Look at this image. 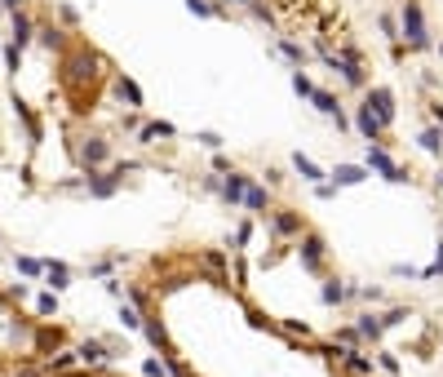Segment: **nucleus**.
<instances>
[{
    "mask_svg": "<svg viewBox=\"0 0 443 377\" xmlns=\"http://www.w3.org/2000/svg\"><path fill=\"white\" fill-rule=\"evenodd\" d=\"M58 80H63L67 98L76 102V111L85 116L89 111L85 102H93V89H98V80H102V54L93 49V45L76 40L63 58H58Z\"/></svg>",
    "mask_w": 443,
    "mask_h": 377,
    "instance_id": "1",
    "label": "nucleus"
},
{
    "mask_svg": "<svg viewBox=\"0 0 443 377\" xmlns=\"http://www.w3.org/2000/svg\"><path fill=\"white\" fill-rule=\"evenodd\" d=\"M315 54L328 63V71H337L346 89H359V93L368 89V67H364V54H359L355 45H341V49H332L324 36H319V40H315Z\"/></svg>",
    "mask_w": 443,
    "mask_h": 377,
    "instance_id": "2",
    "label": "nucleus"
},
{
    "mask_svg": "<svg viewBox=\"0 0 443 377\" xmlns=\"http://www.w3.org/2000/svg\"><path fill=\"white\" fill-rule=\"evenodd\" d=\"M399 40L408 45V49H430L435 45V36H430V22H426V9L421 0H399Z\"/></svg>",
    "mask_w": 443,
    "mask_h": 377,
    "instance_id": "3",
    "label": "nucleus"
},
{
    "mask_svg": "<svg viewBox=\"0 0 443 377\" xmlns=\"http://www.w3.org/2000/svg\"><path fill=\"white\" fill-rule=\"evenodd\" d=\"M261 222H266V231L275 240H280V245H289V240H302V231H310L306 226V217L297 213V209H271L266 217H261Z\"/></svg>",
    "mask_w": 443,
    "mask_h": 377,
    "instance_id": "4",
    "label": "nucleus"
},
{
    "mask_svg": "<svg viewBox=\"0 0 443 377\" xmlns=\"http://www.w3.org/2000/svg\"><path fill=\"white\" fill-rule=\"evenodd\" d=\"M364 164L373 169L377 178H386V182H408V169H403L394 155L381 147V142H368V151H364Z\"/></svg>",
    "mask_w": 443,
    "mask_h": 377,
    "instance_id": "5",
    "label": "nucleus"
},
{
    "mask_svg": "<svg viewBox=\"0 0 443 377\" xmlns=\"http://www.w3.org/2000/svg\"><path fill=\"white\" fill-rule=\"evenodd\" d=\"M364 107H373V116L386 129L399 120V98H394V89H386V84H368V89H364Z\"/></svg>",
    "mask_w": 443,
    "mask_h": 377,
    "instance_id": "6",
    "label": "nucleus"
},
{
    "mask_svg": "<svg viewBox=\"0 0 443 377\" xmlns=\"http://www.w3.org/2000/svg\"><path fill=\"white\" fill-rule=\"evenodd\" d=\"M297 258L310 275H324V258H328V245L319 231H302V240H297Z\"/></svg>",
    "mask_w": 443,
    "mask_h": 377,
    "instance_id": "7",
    "label": "nucleus"
},
{
    "mask_svg": "<svg viewBox=\"0 0 443 377\" xmlns=\"http://www.w3.org/2000/svg\"><path fill=\"white\" fill-rule=\"evenodd\" d=\"M76 160L85 164V174L106 169V164H111V142L98 138V133H93V138H80V142H76Z\"/></svg>",
    "mask_w": 443,
    "mask_h": 377,
    "instance_id": "8",
    "label": "nucleus"
},
{
    "mask_svg": "<svg viewBox=\"0 0 443 377\" xmlns=\"http://www.w3.org/2000/svg\"><path fill=\"white\" fill-rule=\"evenodd\" d=\"M195 262H200V275H204L209 284H218V288L231 284V258H226L222 249H204Z\"/></svg>",
    "mask_w": 443,
    "mask_h": 377,
    "instance_id": "9",
    "label": "nucleus"
},
{
    "mask_svg": "<svg viewBox=\"0 0 443 377\" xmlns=\"http://www.w3.org/2000/svg\"><path fill=\"white\" fill-rule=\"evenodd\" d=\"M120 182H124V178H120L115 169H93V174H85V191L93 200H111L120 191Z\"/></svg>",
    "mask_w": 443,
    "mask_h": 377,
    "instance_id": "10",
    "label": "nucleus"
},
{
    "mask_svg": "<svg viewBox=\"0 0 443 377\" xmlns=\"http://www.w3.org/2000/svg\"><path fill=\"white\" fill-rule=\"evenodd\" d=\"M351 125H355V133H359L364 142H381V147H386V125H381V120L373 116V107H364V102H359Z\"/></svg>",
    "mask_w": 443,
    "mask_h": 377,
    "instance_id": "11",
    "label": "nucleus"
},
{
    "mask_svg": "<svg viewBox=\"0 0 443 377\" xmlns=\"http://www.w3.org/2000/svg\"><path fill=\"white\" fill-rule=\"evenodd\" d=\"M337 369H341L346 377H373V373H377V360H373V355H364L359 346H346V351H341V360H337Z\"/></svg>",
    "mask_w": 443,
    "mask_h": 377,
    "instance_id": "12",
    "label": "nucleus"
},
{
    "mask_svg": "<svg viewBox=\"0 0 443 377\" xmlns=\"http://www.w3.org/2000/svg\"><path fill=\"white\" fill-rule=\"evenodd\" d=\"M239 209H248V213H261V217H266V213L275 209V191L266 187V182H248V187H244V204H239Z\"/></svg>",
    "mask_w": 443,
    "mask_h": 377,
    "instance_id": "13",
    "label": "nucleus"
},
{
    "mask_svg": "<svg viewBox=\"0 0 443 377\" xmlns=\"http://www.w3.org/2000/svg\"><path fill=\"white\" fill-rule=\"evenodd\" d=\"M76 355H80V364H85V369H106V364H111V346L106 342H98V337H85V342L76 346Z\"/></svg>",
    "mask_w": 443,
    "mask_h": 377,
    "instance_id": "14",
    "label": "nucleus"
},
{
    "mask_svg": "<svg viewBox=\"0 0 443 377\" xmlns=\"http://www.w3.org/2000/svg\"><path fill=\"white\" fill-rule=\"evenodd\" d=\"M9 40L22 45V49L35 40V18L27 14V9H9Z\"/></svg>",
    "mask_w": 443,
    "mask_h": 377,
    "instance_id": "15",
    "label": "nucleus"
},
{
    "mask_svg": "<svg viewBox=\"0 0 443 377\" xmlns=\"http://www.w3.org/2000/svg\"><path fill=\"white\" fill-rule=\"evenodd\" d=\"M248 174H239V169H231V174L222 178V204L226 209H239V204H244V187H248Z\"/></svg>",
    "mask_w": 443,
    "mask_h": 377,
    "instance_id": "16",
    "label": "nucleus"
},
{
    "mask_svg": "<svg viewBox=\"0 0 443 377\" xmlns=\"http://www.w3.org/2000/svg\"><path fill=\"white\" fill-rule=\"evenodd\" d=\"M111 93L129 107V111H138V107L147 102V98H142V89H138V80H129L124 71H115V76H111Z\"/></svg>",
    "mask_w": 443,
    "mask_h": 377,
    "instance_id": "17",
    "label": "nucleus"
},
{
    "mask_svg": "<svg viewBox=\"0 0 443 377\" xmlns=\"http://www.w3.org/2000/svg\"><path fill=\"white\" fill-rule=\"evenodd\" d=\"M63 342H67V333L58 324H40V328H35V337H31L35 355H54V351H63Z\"/></svg>",
    "mask_w": 443,
    "mask_h": 377,
    "instance_id": "18",
    "label": "nucleus"
},
{
    "mask_svg": "<svg viewBox=\"0 0 443 377\" xmlns=\"http://www.w3.org/2000/svg\"><path fill=\"white\" fill-rule=\"evenodd\" d=\"M351 298H355V288L346 284V279H337V275H328L324 284H319V302H324V307H346Z\"/></svg>",
    "mask_w": 443,
    "mask_h": 377,
    "instance_id": "19",
    "label": "nucleus"
},
{
    "mask_svg": "<svg viewBox=\"0 0 443 377\" xmlns=\"http://www.w3.org/2000/svg\"><path fill=\"white\" fill-rule=\"evenodd\" d=\"M14 111H18V120H22V129H27V142H31V147H40V142H45V129H40V116H35L31 107H27V102L18 98V93H14Z\"/></svg>",
    "mask_w": 443,
    "mask_h": 377,
    "instance_id": "20",
    "label": "nucleus"
},
{
    "mask_svg": "<svg viewBox=\"0 0 443 377\" xmlns=\"http://www.w3.org/2000/svg\"><path fill=\"white\" fill-rule=\"evenodd\" d=\"M160 138H177V125H169V120H147L138 129V147H155Z\"/></svg>",
    "mask_w": 443,
    "mask_h": 377,
    "instance_id": "21",
    "label": "nucleus"
},
{
    "mask_svg": "<svg viewBox=\"0 0 443 377\" xmlns=\"http://www.w3.org/2000/svg\"><path fill=\"white\" fill-rule=\"evenodd\" d=\"M35 40H40L45 49H54V54H67V49H71V45H67V31L54 27V22H35Z\"/></svg>",
    "mask_w": 443,
    "mask_h": 377,
    "instance_id": "22",
    "label": "nucleus"
},
{
    "mask_svg": "<svg viewBox=\"0 0 443 377\" xmlns=\"http://www.w3.org/2000/svg\"><path fill=\"white\" fill-rule=\"evenodd\" d=\"M355 328H359V342H381L386 320H381L377 311H364V315H355Z\"/></svg>",
    "mask_w": 443,
    "mask_h": 377,
    "instance_id": "23",
    "label": "nucleus"
},
{
    "mask_svg": "<svg viewBox=\"0 0 443 377\" xmlns=\"http://www.w3.org/2000/svg\"><path fill=\"white\" fill-rule=\"evenodd\" d=\"M142 337L155 346V351H173V342H169V328H164V320L160 315H147L142 320Z\"/></svg>",
    "mask_w": 443,
    "mask_h": 377,
    "instance_id": "24",
    "label": "nucleus"
},
{
    "mask_svg": "<svg viewBox=\"0 0 443 377\" xmlns=\"http://www.w3.org/2000/svg\"><path fill=\"white\" fill-rule=\"evenodd\" d=\"M328 178L337 182V187H359V182H368V178H373V169H368V164H337Z\"/></svg>",
    "mask_w": 443,
    "mask_h": 377,
    "instance_id": "25",
    "label": "nucleus"
},
{
    "mask_svg": "<svg viewBox=\"0 0 443 377\" xmlns=\"http://www.w3.org/2000/svg\"><path fill=\"white\" fill-rule=\"evenodd\" d=\"M293 174L302 178V182H310V187H315V182H324V178H328L324 169H319L315 160H310V155H302V151H293Z\"/></svg>",
    "mask_w": 443,
    "mask_h": 377,
    "instance_id": "26",
    "label": "nucleus"
},
{
    "mask_svg": "<svg viewBox=\"0 0 443 377\" xmlns=\"http://www.w3.org/2000/svg\"><path fill=\"white\" fill-rule=\"evenodd\" d=\"M76 364H80V355L63 346V351H54V355L45 360V373H49V377H63V373H71V369H76Z\"/></svg>",
    "mask_w": 443,
    "mask_h": 377,
    "instance_id": "27",
    "label": "nucleus"
},
{
    "mask_svg": "<svg viewBox=\"0 0 443 377\" xmlns=\"http://www.w3.org/2000/svg\"><path fill=\"white\" fill-rule=\"evenodd\" d=\"M45 279H49V288L54 293H63V288H71V266L67 262H45Z\"/></svg>",
    "mask_w": 443,
    "mask_h": 377,
    "instance_id": "28",
    "label": "nucleus"
},
{
    "mask_svg": "<svg viewBox=\"0 0 443 377\" xmlns=\"http://www.w3.org/2000/svg\"><path fill=\"white\" fill-rule=\"evenodd\" d=\"M275 54H280L284 63H293V67H306L310 63V49H306V45H297V40H280V45H275Z\"/></svg>",
    "mask_w": 443,
    "mask_h": 377,
    "instance_id": "29",
    "label": "nucleus"
},
{
    "mask_svg": "<svg viewBox=\"0 0 443 377\" xmlns=\"http://www.w3.org/2000/svg\"><path fill=\"white\" fill-rule=\"evenodd\" d=\"M417 147H421V151H430V155H443V129H439V125L421 129V133H417Z\"/></svg>",
    "mask_w": 443,
    "mask_h": 377,
    "instance_id": "30",
    "label": "nucleus"
},
{
    "mask_svg": "<svg viewBox=\"0 0 443 377\" xmlns=\"http://www.w3.org/2000/svg\"><path fill=\"white\" fill-rule=\"evenodd\" d=\"M142 320H147V315H142L134 302H120V324H124L129 333H142Z\"/></svg>",
    "mask_w": 443,
    "mask_h": 377,
    "instance_id": "31",
    "label": "nucleus"
},
{
    "mask_svg": "<svg viewBox=\"0 0 443 377\" xmlns=\"http://www.w3.org/2000/svg\"><path fill=\"white\" fill-rule=\"evenodd\" d=\"M315 89H319V84L310 80V71L306 67H293V93H297V98H310Z\"/></svg>",
    "mask_w": 443,
    "mask_h": 377,
    "instance_id": "32",
    "label": "nucleus"
},
{
    "mask_svg": "<svg viewBox=\"0 0 443 377\" xmlns=\"http://www.w3.org/2000/svg\"><path fill=\"white\" fill-rule=\"evenodd\" d=\"M248 18H253V22H261V27H275V9L271 5H261V0H248Z\"/></svg>",
    "mask_w": 443,
    "mask_h": 377,
    "instance_id": "33",
    "label": "nucleus"
},
{
    "mask_svg": "<svg viewBox=\"0 0 443 377\" xmlns=\"http://www.w3.org/2000/svg\"><path fill=\"white\" fill-rule=\"evenodd\" d=\"M261 182H266L271 191H284V187H289V174H284L280 164H266V174H261Z\"/></svg>",
    "mask_w": 443,
    "mask_h": 377,
    "instance_id": "34",
    "label": "nucleus"
},
{
    "mask_svg": "<svg viewBox=\"0 0 443 377\" xmlns=\"http://www.w3.org/2000/svg\"><path fill=\"white\" fill-rule=\"evenodd\" d=\"M35 315H40V320L58 315V293H54V288H49V293H40V298H35Z\"/></svg>",
    "mask_w": 443,
    "mask_h": 377,
    "instance_id": "35",
    "label": "nucleus"
},
{
    "mask_svg": "<svg viewBox=\"0 0 443 377\" xmlns=\"http://www.w3.org/2000/svg\"><path fill=\"white\" fill-rule=\"evenodd\" d=\"M164 360H169V377H195V373H191V364L177 355V351H164Z\"/></svg>",
    "mask_w": 443,
    "mask_h": 377,
    "instance_id": "36",
    "label": "nucleus"
},
{
    "mask_svg": "<svg viewBox=\"0 0 443 377\" xmlns=\"http://www.w3.org/2000/svg\"><path fill=\"white\" fill-rule=\"evenodd\" d=\"M355 298H359V302H368V307H381V302H386V293H381L377 284H359V288H355Z\"/></svg>",
    "mask_w": 443,
    "mask_h": 377,
    "instance_id": "37",
    "label": "nucleus"
},
{
    "mask_svg": "<svg viewBox=\"0 0 443 377\" xmlns=\"http://www.w3.org/2000/svg\"><path fill=\"white\" fill-rule=\"evenodd\" d=\"M14 266H18V275H27V279L45 275V262L40 258H14Z\"/></svg>",
    "mask_w": 443,
    "mask_h": 377,
    "instance_id": "38",
    "label": "nucleus"
},
{
    "mask_svg": "<svg viewBox=\"0 0 443 377\" xmlns=\"http://www.w3.org/2000/svg\"><path fill=\"white\" fill-rule=\"evenodd\" d=\"M129 253H111V258H102V262H93L89 266V275H106V271H115V266H124Z\"/></svg>",
    "mask_w": 443,
    "mask_h": 377,
    "instance_id": "39",
    "label": "nucleus"
},
{
    "mask_svg": "<svg viewBox=\"0 0 443 377\" xmlns=\"http://www.w3.org/2000/svg\"><path fill=\"white\" fill-rule=\"evenodd\" d=\"M332 342H337V346H359V328L355 324H341L337 333H332Z\"/></svg>",
    "mask_w": 443,
    "mask_h": 377,
    "instance_id": "40",
    "label": "nucleus"
},
{
    "mask_svg": "<svg viewBox=\"0 0 443 377\" xmlns=\"http://www.w3.org/2000/svg\"><path fill=\"white\" fill-rule=\"evenodd\" d=\"M280 328H284L289 337H302V342H310V324H306V320H284Z\"/></svg>",
    "mask_w": 443,
    "mask_h": 377,
    "instance_id": "41",
    "label": "nucleus"
},
{
    "mask_svg": "<svg viewBox=\"0 0 443 377\" xmlns=\"http://www.w3.org/2000/svg\"><path fill=\"white\" fill-rule=\"evenodd\" d=\"M377 369H381V373H399L403 364H399V355H394V351H377Z\"/></svg>",
    "mask_w": 443,
    "mask_h": 377,
    "instance_id": "42",
    "label": "nucleus"
},
{
    "mask_svg": "<svg viewBox=\"0 0 443 377\" xmlns=\"http://www.w3.org/2000/svg\"><path fill=\"white\" fill-rule=\"evenodd\" d=\"M377 27H381V36H386V40H399V18H394V14H381Z\"/></svg>",
    "mask_w": 443,
    "mask_h": 377,
    "instance_id": "43",
    "label": "nucleus"
},
{
    "mask_svg": "<svg viewBox=\"0 0 443 377\" xmlns=\"http://www.w3.org/2000/svg\"><path fill=\"white\" fill-rule=\"evenodd\" d=\"M142 373H147V377H169V360H164V355L155 360V355H151L147 364H142Z\"/></svg>",
    "mask_w": 443,
    "mask_h": 377,
    "instance_id": "44",
    "label": "nucleus"
},
{
    "mask_svg": "<svg viewBox=\"0 0 443 377\" xmlns=\"http://www.w3.org/2000/svg\"><path fill=\"white\" fill-rule=\"evenodd\" d=\"M390 275H394V279H421V271H417L412 262H394V266H390Z\"/></svg>",
    "mask_w": 443,
    "mask_h": 377,
    "instance_id": "45",
    "label": "nucleus"
},
{
    "mask_svg": "<svg viewBox=\"0 0 443 377\" xmlns=\"http://www.w3.org/2000/svg\"><path fill=\"white\" fill-rule=\"evenodd\" d=\"M381 320H386V328H394V324H403V320H412V311H408V307H390L386 315H381Z\"/></svg>",
    "mask_w": 443,
    "mask_h": 377,
    "instance_id": "46",
    "label": "nucleus"
},
{
    "mask_svg": "<svg viewBox=\"0 0 443 377\" xmlns=\"http://www.w3.org/2000/svg\"><path fill=\"white\" fill-rule=\"evenodd\" d=\"M5 67H9V71H18V67H22V45H14V40L5 45Z\"/></svg>",
    "mask_w": 443,
    "mask_h": 377,
    "instance_id": "47",
    "label": "nucleus"
},
{
    "mask_svg": "<svg viewBox=\"0 0 443 377\" xmlns=\"http://www.w3.org/2000/svg\"><path fill=\"white\" fill-rule=\"evenodd\" d=\"M253 245V222H239L235 226V249H248Z\"/></svg>",
    "mask_w": 443,
    "mask_h": 377,
    "instance_id": "48",
    "label": "nucleus"
},
{
    "mask_svg": "<svg viewBox=\"0 0 443 377\" xmlns=\"http://www.w3.org/2000/svg\"><path fill=\"white\" fill-rule=\"evenodd\" d=\"M337 182H332V178H324V182H315V200H332V196H337Z\"/></svg>",
    "mask_w": 443,
    "mask_h": 377,
    "instance_id": "49",
    "label": "nucleus"
},
{
    "mask_svg": "<svg viewBox=\"0 0 443 377\" xmlns=\"http://www.w3.org/2000/svg\"><path fill=\"white\" fill-rule=\"evenodd\" d=\"M200 187H204L209 196H222V174H213V169H209V174L200 178Z\"/></svg>",
    "mask_w": 443,
    "mask_h": 377,
    "instance_id": "50",
    "label": "nucleus"
},
{
    "mask_svg": "<svg viewBox=\"0 0 443 377\" xmlns=\"http://www.w3.org/2000/svg\"><path fill=\"white\" fill-rule=\"evenodd\" d=\"M439 275H443V245L435 249V262H430L426 271H421V279H439Z\"/></svg>",
    "mask_w": 443,
    "mask_h": 377,
    "instance_id": "51",
    "label": "nucleus"
},
{
    "mask_svg": "<svg viewBox=\"0 0 443 377\" xmlns=\"http://www.w3.org/2000/svg\"><path fill=\"white\" fill-rule=\"evenodd\" d=\"M231 169H235V164H231V155H226V151H213V174H222V178H226Z\"/></svg>",
    "mask_w": 443,
    "mask_h": 377,
    "instance_id": "52",
    "label": "nucleus"
},
{
    "mask_svg": "<svg viewBox=\"0 0 443 377\" xmlns=\"http://www.w3.org/2000/svg\"><path fill=\"white\" fill-rule=\"evenodd\" d=\"M195 142H204L209 151H222V138H218L213 129H200V133H195Z\"/></svg>",
    "mask_w": 443,
    "mask_h": 377,
    "instance_id": "53",
    "label": "nucleus"
},
{
    "mask_svg": "<svg viewBox=\"0 0 443 377\" xmlns=\"http://www.w3.org/2000/svg\"><path fill=\"white\" fill-rule=\"evenodd\" d=\"M14 377H49V373H45V364L40 369H35V364H22V369H14Z\"/></svg>",
    "mask_w": 443,
    "mask_h": 377,
    "instance_id": "54",
    "label": "nucleus"
},
{
    "mask_svg": "<svg viewBox=\"0 0 443 377\" xmlns=\"http://www.w3.org/2000/svg\"><path fill=\"white\" fill-rule=\"evenodd\" d=\"M58 18H63L67 27H76V22H80V14H76V9H71V5H58Z\"/></svg>",
    "mask_w": 443,
    "mask_h": 377,
    "instance_id": "55",
    "label": "nucleus"
},
{
    "mask_svg": "<svg viewBox=\"0 0 443 377\" xmlns=\"http://www.w3.org/2000/svg\"><path fill=\"white\" fill-rule=\"evenodd\" d=\"M430 120H435V125L443 129V102H430Z\"/></svg>",
    "mask_w": 443,
    "mask_h": 377,
    "instance_id": "56",
    "label": "nucleus"
},
{
    "mask_svg": "<svg viewBox=\"0 0 443 377\" xmlns=\"http://www.w3.org/2000/svg\"><path fill=\"white\" fill-rule=\"evenodd\" d=\"M5 9H27V0H5Z\"/></svg>",
    "mask_w": 443,
    "mask_h": 377,
    "instance_id": "57",
    "label": "nucleus"
},
{
    "mask_svg": "<svg viewBox=\"0 0 443 377\" xmlns=\"http://www.w3.org/2000/svg\"><path fill=\"white\" fill-rule=\"evenodd\" d=\"M218 5H226V9H231V5H239V9H244V5H248V0H218Z\"/></svg>",
    "mask_w": 443,
    "mask_h": 377,
    "instance_id": "58",
    "label": "nucleus"
},
{
    "mask_svg": "<svg viewBox=\"0 0 443 377\" xmlns=\"http://www.w3.org/2000/svg\"><path fill=\"white\" fill-rule=\"evenodd\" d=\"M435 187H439V191H443V164H439V174H435Z\"/></svg>",
    "mask_w": 443,
    "mask_h": 377,
    "instance_id": "59",
    "label": "nucleus"
},
{
    "mask_svg": "<svg viewBox=\"0 0 443 377\" xmlns=\"http://www.w3.org/2000/svg\"><path fill=\"white\" fill-rule=\"evenodd\" d=\"M63 377H93V373H63Z\"/></svg>",
    "mask_w": 443,
    "mask_h": 377,
    "instance_id": "60",
    "label": "nucleus"
},
{
    "mask_svg": "<svg viewBox=\"0 0 443 377\" xmlns=\"http://www.w3.org/2000/svg\"><path fill=\"white\" fill-rule=\"evenodd\" d=\"M0 49H5V36H0Z\"/></svg>",
    "mask_w": 443,
    "mask_h": 377,
    "instance_id": "61",
    "label": "nucleus"
},
{
    "mask_svg": "<svg viewBox=\"0 0 443 377\" xmlns=\"http://www.w3.org/2000/svg\"><path fill=\"white\" fill-rule=\"evenodd\" d=\"M439 58H443V45H439Z\"/></svg>",
    "mask_w": 443,
    "mask_h": 377,
    "instance_id": "62",
    "label": "nucleus"
},
{
    "mask_svg": "<svg viewBox=\"0 0 443 377\" xmlns=\"http://www.w3.org/2000/svg\"><path fill=\"white\" fill-rule=\"evenodd\" d=\"M0 9H5V0H0Z\"/></svg>",
    "mask_w": 443,
    "mask_h": 377,
    "instance_id": "63",
    "label": "nucleus"
}]
</instances>
